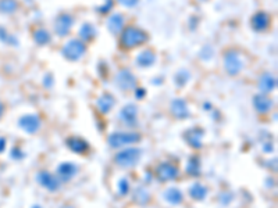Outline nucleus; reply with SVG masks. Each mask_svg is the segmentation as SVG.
Here are the masks:
<instances>
[{
    "label": "nucleus",
    "instance_id": "nucleus-21",
    "mask_svg": "<svg viewBox=\"0 0 278 208\" xmlns=\"http://www.w3.org/2000/svg\"><path fill=\"white\" fill-rule=\"evenodd\" d=\"M65 145L70 150L74 151L77 154H85L89 150V145L85 139L78 138V136H71L65 140Z\"/></svg>",
    "mask_w": 278,
    "mask_h": 208
},
{
    "label": "nucleus",
    "instance_id": "nucleus-24",
    "mask_svg": "<svg viewBox=\"0 0 278 208\" xmlns=\"http://www.w3.org/2000/svg\"><path fill=\"white\" fill-rule=\"evenodd\" d=\"M34 42L38 46H46L52 42V35L45 28H36L34 31Z\"/></svg>",
    "mask_w": 278,
    "mask_h": 208
},
{
    "label": "nucleus",
    "instance_id": "nucleus-38",
    "mask_svg": "<svg viewBox=\"0 0 278 208\" xmlns=\"http://www.w3.org/2000/svg\"><path fill=\"white\" fill-rule=\"evenodd\" d=\"M5 147H6V140L3 138H0V153L5 150Z\"/></svg>",
    "mask_w": 278,
    "mask_h": 208
},
{
    "label": "nucleus",
    "instance_id": "nucleus-33",
    "mask_svg": "<svg viewBox=\"0 0 278 208\" xmlns=\"http://www.w3.org/2000/svg\"><path fill=\"white\" fill-rule=\"evenodd\" d=\"M213 54H215V50H213V47L210 46V45L203 46L202 50H200V57H202L203 60H206V61L213 57Z\"/></svg>",
    "mask_w": 278,
    "mask_h": 208
},
{
    "label": "nucleus",
    "instance_id": "nucleus-25",
    "mask_svg": "<svg viewBox=\"0 0 278 208\" xmlns=\"http://www.w3.org/2000/svg\"><path fill=\"white\" fill-rule=\"evenodd\" d=\"M189 196H191L193 200H196V201H202V200H204L206 196H207V187L203 186L202 183H199V182H195V183L189 187Z\"/></svg>",
    "mask_w": 278,
    "mask_h": 208
},
{
    "label": "nucleus",
    "instance_id": "nucleus-15",
    "mask_svg": "<svg viewBox=\"0 0 278 208\" xmlns=\"http://www.w3.org/2000/svg\"><path fill=\"white\" fill-rule=\"evenodd\" d=\"M125 28V18L121 13H113L111 16L107 18V29L111 35H120L122 32V29Z\"/></svg>",
    "mask_w": 278,
    "mask_h": 208
},
{
    "label": "nucleus",
    "instance_id": "nucleus-4",
    "mask_svg": "<svg viewBox=\"0 0 278 208\" xmlns=\"http://www.w3.org/2000/svg\"><path fill=\"white\" fill-rule=\"evenodd\" d=\"M142 157V150L136 149V147H129V149H124L122 151H118L114 157V161L118 167L122 168H132L141 160Z\"/></svg>",
    "mask_w": 278,
    "mask_h": 208
},
{
    "label": "nucleus",
    "instance_id": "nucleus-22",
    "mask_svg": "<svg viewBox=\"0 0 278 208\" xmlns=\"http://www.w3.org/2000/svg\"><path fill=\"white\" fill-rule=\"evenodd\" d=\"M78 39H81L84 43H89V42H92L96 39V36H98V29L96 27L91 23H84L81 25V28L78 31Z\"/></svg>",
    "mask_w": 278,
    "mask_h": 208
},
{
    "label": "nucleus",
    "instance_id": "nucleus-36",
    "mask_svg": "<svg viewBox=\"0 0 278 208\" xmlns=\"http://www.w3.org/2000/svg\"><path fill=\"white\" fill-rule=\"evenodd\" d=\"M145 96H146L145 87H136V89H135V97L139 98V100H142Z\"/></svg>",
    "mask_w": 278,
    "mask_h": 208
},
{
    "label": "nucleus",
    "instance_id": "nucleus-17",
    "mask_svg": "<svg viewBox=\"0 0 278 208\" xmlns=\"http://www.w3.org/2000/svg\"><path fill=\"white\" fill-rule=\"evenodd\" d=\"M257 87L260 93H264V94L272 92L277 87V78L272 75L271 72H263L257 79Z\"/></svg>",
    "mask_w": 278,
    "mask_h": 208
},
{
    "label": "nucleus",
    "instance_id": "nucleus-1",
    "mask_svg": "<svg viewBox=\"0 0 278 208\" xmlns=\"http://www.w3.org/2000/svg\"><path fill=\"white\" fill-rule=\"evenodd\" d=\"M149 39L151 36L145 29L129 25L122 29V32L120 34V46L124 50H132L135 47L144 46L145 43L149 42Z\"/></svg>",
    "mask_w": 278,
    "mask_h": 208
},
{
    "label": "nucleus",
    "instance_id": "nucleus-3",
    "mask_svg": "<svg viewBox=\"0 0 278 208\" xmlns=\"http://www.w3.org/2000/svg\"><path fill=\"white\" fill-rule=\"evenodd\" d=\"M87 53V43L78 38H73L65 42L61 47V56L68 61H78Z\"/></svg>",
    "mask_w": 278,
    "mask_h": 208
},
{
    "label": "nucleus",
    "instance_id": "nucleus-20",
    "mask_svg": "<svg viewBox=\"0 0 278 208\" xmlns=\"http://www.w3.org/2000/svg\"><path fill=\"white\" fill-rule=\"evenodd\" d=\"M171 113L178 120H185V118L191 116L189 107H188V104H186L184 98H174L171 101Z\"/></svg>",
    "mask_w": 278,
    "mask_h": 208
},
{
    "label": "nucleus",
    "instance_id": "nucleus-39",
    "mask_svg": "<svg viewBox=\"0 0 278 208\" xmlns=\"http://www.w3.org/2000/svg\"><path fill=\"white\" fill-rule=\"evenodd\" d=\"M3 113H5V104L0 101V117L3 116Z\"/></svg>",
    "mask_w": 278,
    "mask_h": 208
},
{
    "label": "nucleus",
    "instance_id": "nucleus-9",
    "mask_svg": "<svg viewBox=\"0 0 278 208\" xmlns=\"http://www.w3.org/2000/svg\"><path fill=\"white\" fill-rule=\"evenodd\" d=\"M250 28L255 32H264L268 29L270 24H271V17L270 14L266 12H257L250 17Z\"/></svg>",
    "mask_w": 278,
    "mask_h": 208
},
{
    "label": "nucleus",
    "instance_id": "nucleus-8",
    "mask_svg": "<svg viewBox=\"0 0 278 208\" xmlns=\"http://www.w3.org/2000/svg\"><path fill=\"white\" fill-rule=\"evenodd\" d=\"M118 120L127 125L129 128L136 127L138 124V106L133 103H129L127 106H124L121 110H120V114H118Z\"/></svg>",
    "mask_w": 278,
    "mask_h": 208
},
{
    "label": "nucleus",
    "instance_id": "nucleus-16",
    "mask_svg": "<svg viewBox=\"0 0 278 208\" xmlns=\"http://www.w3.org/2000/svg\"><path fill=\"white\" fill-rule=\"evenodd\" d=\"M78 173V167L73 162H61L57 167V178L60 182H70L76 178Z\"/></svg>",
    "mask_w": 278,
    "mask_h": 208
},
{
    "label": "nucleus",
    "instance_id": "nucleus-27",
    "mask_svg": "<svg viewBox=\"0 0 278 208\" xmlns=\"http://www.w3.org/2000/svg\"><path fill=\"white\" fill-rule=\"evenodd\" d=\"M191 79V72L188 69H178L174 75V82L178 87H184Z\"/></svg>",
    "mask_w": 278,
    "mask_h": 208
},
{
    "label": "nucleus",
    "instance_id": "nucleus-13",
    "mask_svg": "<svg viewBox=\"0 0 278 208\" xmlns=\"http://www.w3.org/2000/svg\"><path fill=\"white\" fill-rule=\"evenodd\" d=\"M203 138H204V129H202V128H191L184 133L185 142L193 149H200L202 147Z\"/></svg>",
    "mask_w": 278,
    "mask_h": 208
},
{
    "label": "nucleus",
    "instance_id": "nucleus-10",
    "mask_svg": "<svg viewBox=\"0 0 278 208\" xmlns=\"http://www.w3.org/2000/svg\"><path fill=\"white\" fill-rule=\"evenodd\" d=\"M178 168L175 167L171 162H162L159 164L156 168V176L157 179L162 182H168V180L177 179L178 176Z\"/></svg>",
    "mask_w": 278,
    "mask_h": 208
},
{
    "label": "nucleus",
    "instance_id": "nucleus-43",
    "mask_svg": "<svg viewBox=\"0 0 278 208\" xmlns=\"http://www.w3.org/2000/svg\"><path fill=\"white\" fill-rule=\"evenodd\" d=\"M200 2H207V0H200Z\"/></svg>",
    "mask_w": 278,
    "mask_h": 208
},
{
    "label": "nucleus",
    "instance_id": "nucleus-35",
    "mask_svg": "<svg viewBox=\"0 0 278 208\" xmlns=\"http://www.w3.org/2000/svg\"><path fill=\"white\" fill-rule=\"evenodd\" d=\"M53 83H54V78H53L52 74H46V75L43 76V86L45 87H52Z\"/></svg>",
    "mask_w": 278,
    "mask_h": 208
},
{
    "label": "nucleus",
    "instance_id": "nucleus-29",
    "mask_svg": "<svg viewBox=\"0 0 278 208\" xmlns=\"http://www.w3.org/2000/svg\"><path fill=\"white\" fill-rule=\"evenodd\" d=\"M0 41L3 42V43H6V45H10V46H17L18 45V39L12 35L6 28H3V27H0Z\"/></svg>",
    "mask_w": 278,
    "mask_h": 208
},
{
    "label": "nucleus",
    "instance_id": "nucleus-6",
    "mask_svg": "<svg viewBox=\"0 0 278 208\" xmlns=\"http://www.w3.org/2000/svg\"><path fill=\"white\" fill-rule=\"evenodd\" d=\"M114 85L122 92H129V90L136 89L138 81L131 69L122 68L114 75Z\"/></svg>",
    "mask_w": 278,
    "mask_h": 208
},
{
    "label": "nucleus",
    "instance_id": "nucleus-12",
    "mask_svg": "<svg viewBox=\"0 0 278 208\" xmlns=\"http://www.w3.org/2000/svg\"><path fill=\"white\" fill-rule=\"evenodd\" d=\"M36 180L42 187H45L49 191H56L60 187V180H58L57 176H54L53 173L47 172V171H41L38 173Z\"/></svg>",
    "mask_w": 278,
    "mask_h": 208
},
{
    "label": "nucleus",
    "instance_id": "nucleus-2",
    "mask_svg": "<svg viewBox=\"0 0 278 208\" xmlns=\"http://www.w3.org/2000/svg\"><path fill=\"white\" fill-rule=\"evenodd\" d=\"M246 65V57L241 50L230 49L224 53V69L230 76H237L245 68Z\"/></svg>",
    "mask_w": 278,
    "mask_h": 208
},
{
    "label": "nucleus",
    "instance_id": "nucleus-28",
    "mask_svg": "<svg viewBox=\"0 0 278 208\" xmlns=\"http://www.w3.org/2000/svg\"><path fill=\"white\" fill-rule=\"evenodd\" d=\"M18 10V0H0V13L13 14Z\"/></svg>",
    "mask_w": 278,
    "mask_h": 208
},
{
    "label": "nucleus",
    "instance_id": "nucleus-26",
    "mask_svg": "<svg viewBox=\"0 0 278 208\" xmlns=\"http://www.w3.org/2000/svg\"><path fill=\"white\" fill-rule=\"evenodd\" d=\"M202 171V164H200V158L197 156H192L188 162H186V173L189 176H199Z\"/></svg>",
    "mask_w": 278,
    "mask_h": 208
},
{
    "label": "nucleus",
    "instance_id": "nucleus-11",
    "mask_svg": "<svg viewBox=\"0 0 278 208\" xmlns=\"http://www.w3.org/2000/svg\"><path fill=\"white\" fill-rule=\"evenodd\" d=\"M41 118L36 116V114H27V116H24L20 118V121H18V125L20 128L25 131L27 133H36L39 131V128H41Z\"/></svg>",
    "mask_w": 278,
    "mask_h": 208
},
{
    "label": "nucleus",
    "instance_id": "nucleus-34",
    "mask_svg": "<svg viewBox=\"0 0 278 208\" xmlns=\"http://www.w3.org/2000/svg\"><path fill=\"white\" fill-rule=\"evenodd\" d=\"M122 7H127V9H133L139 3V0H117Z\"/></svg>",
    "mask_w": 278,
    "mask_h": 208
},
{
    "label": "nucleus",
    "instance_id": "nucleus-5",
    "mask_svg": "<svg viewBox=\"0 0 278 208\" xmlns=\"http://www.w3.org/2000/svg\"><path fill=\"white\" fill-rule=\"evenodd\" d=\"M141 140V135L135 132H114L109 135L107 143L113 149H120L124 146L138 143Z\"/></svg>",
    "mask_w": 278,
    "mask_h": 208
},
{
    "label": "nucleus",
    "instance_id": "nucleus-32",
    "mask_svg": "<svg viewBox=\"0 0 278 208\" xmlns=\"http://www.w3.org/2000/svg\"><path fill=\"white\" fill-rule=\"evenodd\" d=\"M117 190L118 193L121 194V196H125L129 193V182L125 178H121V179L118 180V183H117Z\"/></svg>",
    "mask_w": 278,
    "mask_h": 208
},
{
    "label": "nucleus",
    "instance_id": "nucleus-37",
    "mask_svg": "<svg viewBox=\"0 0 278 208\" xmlns=\"http://www.w3.org/2000/svg\"><path fill=\"white\" fill-rule=\"evenodd\" d=\"M232 200V194H228V193H223L220 196V201L221 204H224V205H227L228 202H231Z\"/></svg>",
    "mask_w": 278,
    "mask_h": 208
},
{
    "label": "nucleus",
    "instance_id": "nucleus-23",
    "mask_svg": "<svg viewBox=\"0 0 278 208\" xmlns=\"http://www.w3.org/2000/svg\"><path fill=\"white\" fill-rule=\"evenodd\" d=\"M164 200L173 205H178L184 200V196H182V191L178 189V187H170L167 190L164 191Z\"/></svg>",
    "mask_w": 278,
    "mask_h": 208
},
{
    "label": "nucleus",
    "instance_id": "nucleus-41",
    "mask_svg": "<svg viewBox=\"0 0 278 208\" xmlns=\"http://www.w3.org/2000/svg\"><path fill=\"white\" fill-rule=\"evenodd\" d=\"M61 208H74V207H73V205H64V207Z\"/></svg>",
    "mask_w": 278,
    "mask_h": 208
},
{
    "label": "nucleus",
    "instance_id": "nucleus-19",
    "mask_svg": "<svg viewBox=\"0 0 278 208\" xmlns=\"http://www.w3.org/2000/svg\"><path fill=\"white\" fill-rule=\"evenodd\" d=\"M116 104V97L111 93L106 92L102 96H99L96 100V109L100 114H109Z\"/></svg>",
    "mask_w": 278,
    "mask_h": 208
},
{
    "label": "nucleus",
    "instance_id": "nucleus-30",
    "mask_svg": "<svg viewBox=\"0 0 278 208\" xmlns=\"http://www.w3.org/2000/svg\"><path fill=\"white\" fill-rule=\"evenodd\" d=\"M133 200L139 202V204H142V205H145L151 200V194H149V191L146 190L145 187H138L135 190V193H133Z\"/></svg>",
    "mask_w": 278,
    "mask_h": 208
},
{
    "label": "nucleus",
    "instance_id": "nucleus-42",
    "mask_svg": "<svg viewBox=\"0 0 278 208\" xmlns=\"http://www.w3.org/2000/svg\"><path fill=\"white\" fill-rule=\"evenodd\" d=\"M32 208H42V207H41V205H34Z\"/></svg>",
    "mask_w": 278,
    "mask_h": 208
},
{
    "label": "nucleus",
    "instance_id": "nucleus-31",
    "mask_svg": "<svg viewBox=\"0 0 278 208\" xmlns=\"http://www.w3.org/2000/svg\"><path fill=\"white\" fill-rule=\"evenodd\" d=\"M113 7H114V0H104L102 6L96 7V12L100 13L102 16H107L113 10Z\"/></svg>",
    "mask_w": 278,
    "mask_h": 208
},
{
    "label": "nucleus",
    "instance_id": "nucleus-7",
    "mask_svg": "<svg viewBox=\"0 0 278 208\" xmlns=\"http://www.w3.org/2000/svg\"><path fill=\"white\" fill-rule=\"evenodd\" d=\"M74 23H76V20L68 13L58 14L56 20H54V23H53V31L57 36L64 38V36H67L70 34L71 28L74 27Z\"/></svg>",
    "mask_w": 278,
    "mask_h": 208
},
{
    "label": "nucleus",
    "instance_id": "nucleus-40",
    "mask_svg": "<svg viewBox=\"0 0 278 208\" xmlns=\"http://www.w3.org/2000/svg\"><path fill=\"white\" fill-rule=\"evenodd\" d=\"M203 109H204V110H210V109H212V106H210V103H204Z\"/></svg>",
    "mask_w": 278,
    "mask_h": 208
},
{
    "label": "nucleus",
    "instance_id": "nucleus-14",
    "mask_svg": "<svg viewBox=\"0 0 278 208\" xmlns=\"http://www.w3.org/2000/svg\"><path fill=\"white\" fill-rule=\"evenodd\" d=\"M157 60L156 53L153 52L152 49H145L142 52H139L135 57V64L138 65L139 68H151L155 65Z\"/></svg>",
    "mask_w": 278,
    "mask_h": 208
},
{
    "label": "nucleus",
    "instance_id": "nucleus-18",
    "mask_svg": "<svg viewBox=\"0 0 278 208\" xmlns=\"http://www.w3.org/2000/svg\"><path fill=\"white\" fill-rule=\"evenodd\" d=\"M253 107L259 114H266L274 107V101L268 97V94L259 93L253 97Z\"/></svg>",
    "mask_w": 278,
    "mask_h": 208
}]
</instances>
